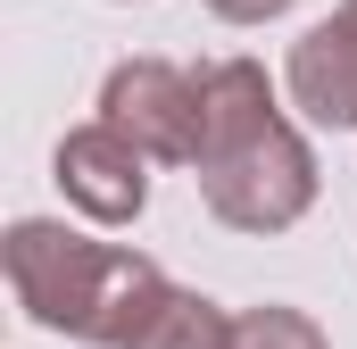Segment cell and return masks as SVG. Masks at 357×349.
I'll return each mask as SVG.
<instances>
[{
    "label": "cell",
    "instance_id": "cell-1",
    "mask_svg": "<svg viewBox=\"0 0 357 349\" xmlns=\"http://www.w3.org/2000/svg\"><path fill=\"white\" fill-rule=\"evenodd\" d=\"M191 183L216 225L233 233H291L316 208V150L282 117L258 59L199 67V158Z\"/></svg>",
    "mask_w": 357,
    "mask_h": 349
},
{
    "label": "cell",
    "instance_id": "cell-8",
    "mask_svg": "<svg viewBox=\"0 0 357 349\" xmlns=\"http://www.w3.org/2000/svg\"><path fill=\"white\" fill-rule=\"evenodd\" d=\"M225 25H266V17H282V8H299V0H208Z\"/></svg>",
    "mask_w": 357,
    "mask_h": 349
},
{
    "label": "cell",
    "instance_id": "cell-7",
    "mask_svg": "<svg viewBox=\"0 0 357 349\" xmlns=\"http://www.w3.org/2000/svg\"><path fill=\"white\" fill-rule=\"evenodd\" d=\"M233 349H333V341H324V325H316L307 308L266 299V308H241V316H233Z\"/></svg>",
    "mask_w": 357,
    "mask_h": 349
},
{
    "label": "cell",
    "instance_id": "cell-2",
    "mask_svg": "<svg viewBox=\"0 0 357 349\" xmlns=\"http://www.w3.org/2000/svg\"><path fill=\"white\" fill-rule=\"evenodd\" d=\"M0 266H8L17 308L42 333H67L84 349H125L150 325V308L175 291L158 258H142L125 242H91L59 216H17L0 233Z\"/></svg>",
    "mask_w": 357,
    "mask_h": 349
},
{
    "label": "cell",
    "instance_id": "cell-3",
    "mask_svg": "<svg viewBox=\"0 0 357 349\" xmlns=\"http://www.w3.org/2000/svg\"><path fill=\"white\" fill-rule=\"evenodd\" d=\"M100 125H116L150 167L199 158V75L175 59H116L100 84Z\"/></svg>",
    "mask_w": 357,
    "mask_h": 349
},
{
    "label": "cell",
    "instance_id": "cell-5",
    "mask_svg": "<svg viewBox=\"0 0 357 349\" xmlns=\"http://www.w3.org/2000/svg\"><path fill=\"white\" fill-rule=\"evenodd\" d=\"M282 91H291V108H299L307 125H324V133H349L357 125V25L341 17V8L291 42Z\"/></svg>",
    "mask_w": 357,
    "mask_h": 349
},
{
    "label": "cell",
    "instance_id": "cell-6",
    "mask_svg": "<svg viewBox=\"0 0 357 349\" xmlns=\"http://www.w3.org/2000/svg\"><path fill=\"white\" fill-rule=\"evenodd\" d=\"M125 349H233V316H225L208 291H183V283H175Z\"/></svg>",
    "mask_w": 357,
    "mask_h": 349
},
{
    "label": "cell",
    "instance_id": "cell-9",
    "mask_svg": "<svg viewBox=\"0 0 357 349\" xmlns=\"http://www.w3.org/2000/svg\"><path fill=\"white\" fill-rule=\"evenodd\" d=\"M341 17H349V25H357V0H341Z\"/></svg>",
    "mask_w": 357,
    "mask_h": 349
},
{
    "label": "cell",
    "instance_id": "cell-4",
    "mask_svg": "<svg viewBox=\"0 0 357 349\" xmlns=\"http://www.w3.org/2000/svg\"><path fill=\"white\" fill-rule=\"evenodd\" d=\"M50 183L67 191V208L91 225H133L150 208V158L116 133V125H75L59 150H50Z\"/></svg>",
    "mask_w": 357,
    "mask_h": 349
}]
</instances>
